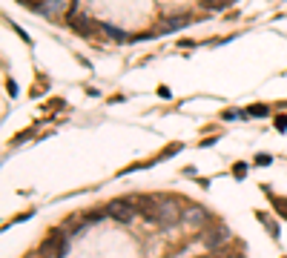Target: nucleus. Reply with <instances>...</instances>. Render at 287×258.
<instances>
[{
  "mask_svg": "<svg viewBox=\"0 0 287 258\" xmlns=\"http://www.w3.org/2000/svg\"><path fill=\"white\" fill-rule=\"evenodd\" d=\"M227 241H230V230L224 227V224H218V227H204V247L207 250L221 253Z\"/></svg>",
  "mask_w": 287,
  "mask_h": 258,
  "instance_id": "nucleus-2",
  "label": "nucleus"
},
{
  "mask_svg": "<svg viewBox=\"0 0 287 258\" xmlns=\"http://www.w3.org/2000/svg\"><path fill=\"white\" fill-rule=\"evenodd\" d=\"M135 212H138L135 198H121V201H109V204H106V215L115 218L118 224H129L135 218Z\"/></svg>",
  "mask_w": 287,
  "mask_h": 258,
  "instance_id": "nucleus-1",
  "label": "nucleus"
},
{
  "mask_svg": "<svg viewBox=\"0 0 287 258\" xmlns=\"http://www.w3.org/2000/svg\"><path fill=\"white\" fill-rule=\"evenodd\" d=\"M233 172H236L239 178H244V172H247V166H244V164H236V166H233Z\"/></svg>",
  "mask_w": 287,
  "mask_h": 258,
  "instance_id": "nucleus-10",
  "label": "nucleus"
},
{
  "mask_svg": "<svg viewBox=\"0 0 287 258\" xmlns=\"http://www.w3.org/2000/svg\"><path fill=\"white\" fill-rule=\"evenodd\" d=\"M103 32L109 37H115V40H126V32H121V29H115V26H106L103 23Z\"/></svg>",
  "mask_w": 287,
  "mask_h": 258,
  "instance_id": "nucleus-6",
  "label": "nucleus"
},
{
  "mask_svg": "<svg viewBox=\"0 0 287 258\" xmlns=\"http://www.w3.org/2000/svg\"><path fill=\"white\" fill-rule=\"evenodd\" d=\"M256 164H262V166H267V164H270V155H259V158H256Z\"/></svg>",
  "mask_w": 287,
  "mask_h": 258,
  "instance_id": "nucleus-11",
  "label": "nucleus"
},
{
  "mask_svg": "<svg viewBox=\"0 0 287 258\" xmlns=\"http://www.w3.org/2000/svg\"><path fill=\"white\" fill-rule=\"evenodd\" d=\"M276 207H279V212H282V215H287V201H276Z\"/></svg>",
  "mask_w": 287,
  "mask_h": 258,
  "instance_id": "nucleus-13",
  "label": "nucleus"
},
{
  "mask_svg": "<svg viewBox=\"0 0 287 258\" xmlns=\"http://www.w3.org/2000/svg\"><path fill=\"white\" fill-rule=\"evenodd\" d=\"M57 9H63V0H49L43 6V12H57Z\"/></svg>",
  "mask_w": 287,
  "mask_h": 258,
  "instance_id": "nucleus-8",
  "label": "nucleus"
},
{
  "mask_svg": "<svg viewBox=\"0 0 287 258\" xmlns=\"http://www.w3.org/2000/svg\"><path fill=\"white\" fill-rule=\"evenodd\" d=\"M75 29H78V32H83V35H89L92 32V26H89V17H78V20H75Z\"/></svg>",
  "mask_w": 287,
  "mask_h": 258,
  "instance_id": "nucleus-5",
  "label": "nucleus"
},
{
  "mask_svg": "<svg viewBox=\"0 0 287 258\" xmlns=\"http://www.w3.org/2000/svg\"><path fill=\"white\" fill-rule=\"evenodd\" d=\"M181 26H187V17H170L164 29H181Z\"/></svg>",
  "mask_w": 287,
  "mask_h": 258,
  "instance_id": "nucleus-7",
  "label": "nucleus"
},
{
  "mask_svg": "<svg viewBox=\"0 0 287 258\" xmlns=\"http://www.w3.org/2000/svg\"><path fill=\"white\" fill-rule=\"evenodd\" d=\"M270 109L267 106H262V104H256V106H250V115H267Z\"/></svg>",
  "mask_w": 287,
  "mask_h": 258,
  "instance_id": "nucleus-9",
  "label": "nucleus"
},
{
  "mask_svg": "<svg viewBox=\"0 0 287 258\" xmlns=\"http://www.w3.org/2000/svg\"><path fill=\"white\" fill-rule=\"evenodd\" d=\"M184 221L193 224V227H207L210 212H207L201 204H187V207H184Z\"/></svg>",
  "mask_w": 287,
  "mask_h": 258,
  "instance_id": "nucleus-3",
  "label": "nucleus"
},
{
  "mask_svg": "<svg viewBox=\"0 0 287 258\" xmlns=\"http://www.w3.org/2000/svg\"><path fill=\"white\" fill-rule=\"evenodd\" d=\"M236 0H204L207 9H227V6H233Z\"/></svg>",
  "mask_w": 287,
  "mask_h": 258,
  "instance_id": "nucleus-4",
  "label": "nucleus"
},
{
  "mask_svg": "<svg viewBox=\"0 0 287 258\" xmlns=\"http://www.w3.org/2000/svg\"><path fill=\"white\" fill-rule=\"evenodd\" d=\"M29 258H34V256H29Z\"/></svg>",
  "mask_w": 287,
  "mask_h": 258,
  "instance_id": "nucleus-14",
  "label": "nucleus"
},
{
  "mask_svg": "<svg viewBox=\"0 0 287 258\" xmlns=\"http://www.w3.org/2000/svg\"><path fill=\"white\" fill-rule=\"evenodd\" d=\"M276 127H279V129H287V118H285V115L276 118Z\"/></svg>",
  "mask_w": 287,
  "mask_h": 258,
  "instance_id": "nucleus-12",
  "label": "nucleus"
}]
</instances>
